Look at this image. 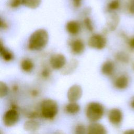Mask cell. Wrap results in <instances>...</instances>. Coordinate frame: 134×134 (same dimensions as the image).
I'll use <instances>...</instances> for the list:
<instances>
[{
    "instance_id": "6da1fadb",
    "label": "cell",
    "mask_w": 134,
    "mask_h": 134,
    "mask_svg": "<svg viewBox=\"0 0 134 134\" xmlns=\"http://www.w3.org/2000/svg\"><path fill=\"white\" fill-rule=\"evenodd\" d=\"M49 41V34L44 29L40 28L34 31L28 41V48L31 51H40L44 49Z\"/></svg>"
},
{
    "instance_id": "7a4b0ae2",
    "label": "cell",
    "mask_w": 134,
    "mask_h": 134,
    "mask_svg": "<svg viewBox=\"0 0 134 134\" xmlns=\"http://www.w3.org/2000/svg\"><path fill=\"white\" fill-rule=\"evenodd\" d=\"M57 103L52 99L43 100L40 106V115L47 119H53L58 113Z\"/></svg>"
},
{
    "instance_id": "3957f363",
    "label": "cell",
    "mask_w": 134,
    "mask_h": 134,
    "mask_svg": "<svg viewBox=\"0 0 134 134\" xmlns=\"http://www.w3.org/2000/svg\"><path fill=\"white\" fill-rule=\"evenodd\" d=\"M104 107L99 103L92 102L88 103L86 108V116L93 122L100 120L104 114Z\"/></svg>"
},
{
    "instance_id": "277c9868",
    "label": "cell",
    "mask_w": 134,
    "mask_h": 134,
    "mask_svg": "<svg viewBox=\"0 0 134 134\" xmlns=\"http://www.w3.org/2000/svg\"><path fill=\"white\" fill-rule=\"evenodd\" d=\"M87 43L88 46L91 48L96 50H102L106 47L107 40L104 35L95 34L89 38Z\"/></svg>"
},
{
    "instance_id": "5b68a950",
    "label": "cell",
    "mask_w": 134,
    "mask_h": 134,
    "mask_svg": "<svg viewBox=\"0 0 134 134\" xmlns=\"http://www.w3.org/2000/svg\"><path fill=\"white\" fill-rule=\"evenodd\" d=\"M19 118L18 111L14 108H11L7 110L4 114L3 123L6 127H12L18 121Z\"/></svg>"
},
{
    "instance_id": "8992f818",
    "label": "cell",
    "mask_w": 134,
    "mask_h": 134,
    "mask_svg": "<svg viewBox=\"0 0 134 134\" xmlns=\"http://www.w3.org/2000/svg\"><path fill=\"white\" fill-rule=\"evenodd\" d=\"M51 67L54 70L63 69L66 64L65 57L61 53H55L51 56L49 59Z\"/></svg>"
},
{
    "instance_id": "52a82bcc",
    "label": "cell",
    "mask_w": 134,
    "mask_h": 134,
    "mask_svg": "<svg viewBox=\"0 0 134 134\" xmlns=\"http://www.w3.org/2000/svg\"><path fill=\"white\" fill-rule=\"evenodd\" d=\"M83 91L81 86L77 84L72 85L67 92V98L70 102H76L82 96Z\"/></svg>"
},
{
    "instance_id": "ba28073f",
    "label": "cell",
    "mask_w": 134,
    "mask_h": 134,
    "mask_svg": "<svg viewBox=\"0 0 134 134\" xmlns=\"http://www.w3.org/2000/svg\"><path fill=\"white\" fill-rule=\"evenodd\" d=\"M108 118L111 124L117 126L122 122L123 114L120 109L117 108H112L108 112Z\"/></svg>"
},
{
    "instance_id": "9c48e42d",
    "label": "cell",
    "mask_w": 134,
    "mask_h": 134,
    "mask_svg": "<svg viewBox=\"0 0 134 134\" xmlns=\"http://www.w3.org/2000/svg\"><path fill=\"white\" fill-rule=\"evenodd\" d=\"M70 46L71 52L74 54H81L85 50L84 43L82 40L79 39L71 40L70 42Z\"/></svg>"
},
{
    "instance_id": "30bf717a",
    "label": "cell",
    "mask_w": 134,
    "mask_h": 134,
    "mask_svg": "<svg viewBox=\"0 0 134 134\" xmlns=\"http://www.w3.org/2000/svg\"><path fill=\"white\" fill-rule=\"evenodd\" d=\"M86 134H107V131L104 125L94 122L89 125Z\"/></svg>"
},
{
    "instance_id": "8fae6325",
    "label": "cell",
    "mask_w": 134,
    "mask_h": 134,
    "mask_svg": "<svg viewBox=\"0 0 134 134\" xmlns=\"http://www.w3.org/2000/svg\"><path fill=\"white\" fill-rule=\"evenodd\" d=\"M110 15L107 20V28L110 31H114L116 29L119 23V17L115 12L109 13Z\"/></svg>"
},
{
    "instance_id": "7c38bea8",
    "label": "cell",
    "mask_w": 134,
    "mask_h": 134,
    "mask_svg": "<svg viewBox=\"0 0 134 134\" xmlns=\"http://www.w3.org/2000/svg\"><path fill=\"white\" fill-rule=\"evenodd\" d=\"M128 85L129 79L127 76L124 74L118 76L114 82L115 87L118 90H125L128 86Z\"/></svg>"
},
{
    "instance_id": "4fadbf2b",
    "label": "cell",
    "mask_w": 134,
    "mask_h": 134,
    "mask_svg": "<svg viewBox=\"0 0 134 134\" xmlns=\"http://www.w3.org/2000/svg\"><path fill=\"white\" fill-rule=\"evenodd\" d=\"M81 24L76 20H70L68 21L65 25L66 31L73 35L77 34L81 30Z\"/></svg>"
},
{
    "instance_id": "5bb4252c",
    "label": "cell",
    "mask_w": 134,
    "mask_h": 134,
    "mask_svg": "<svg viewBox=\"0 0 134 134\" xmlns=\"http://www.w3.org/2000/svg\"><path fill=\"white\" fill-rule=\"evenodd\" d=\"M115 70V65L113 61L107 60L105 61L101 66L102 73L106 76L111 75Z\"/></svg>"
},
{
    "instance_id": "9a60e30c",
    "label": "cell",
    "mask_w": 134,
    "mask_h": 134,
    "mask_svg": "<svg viewBox=\"0 0 134 134\" xmlns=\"http://www.w3.org/2000/svg\"><path fill=\"white\" fill-rule=\"evenodd\" d=\"M0 54L3 60L6 62H10L14 60V55L12 51L6 48L1 42Z\"/></svg>"
},
{
    "instance_id": "2e32d148",
    "label": "cell",
    "mask_w": 134,
    "mask_h": 134,
    "mask_svg": "<svg viewBox=\"0 0 134 134\" xmlns=\"http://www.w3.org/2000/svg\"><path fill=\"white\" fill-rule=\"evenodd\" d=\"M78 61L75 59H72L69 62L66 64L62 69V73L63 74H69L72 73L78 65Z\"/></svg>"
},
{
    "instance_id": "e0dca14e",
    "label": "cell",
    "mask_w": 134,
    "mask_h": 134,
    "mask_svg": "<svg viewBox=\"0 0 134 134\" xmlns=\"http://www.w3.org/2000/svg\"><path fill=\"white\" fill-rule=\"evenodd\" d=\"M40 125L37 121L30 119L26 121L24 124V128L25 130L30 132H34L39 129Z\"/></svg>"
},
{
    "instance_id": "ac0fdd59",
    "label": "cell",
    "mask_w": 134,
    "mask_h": 134,
    "mask_svg": "<svg viewBox=\"0 0 134 134\" xmlns=\"http://www.w3.org/2000/svg\"><path fill=\"white\" fill-rule=\"evenodd\" d=\"M34 63L29 58H26L23 60L20 63V68L25 72H31L34 68Z\"/></svg>"
},
{
    "instance_id": "d6986e66",
    "label": "cell",
    "mask_w": 134,
    "mask_h": 134,
    "mask_svg": "<svg viewBox=\"0 0 134 134\" xmlns=\"http://www.w3.org/2000/svg\"><path fill=\"white\" fill-rule=\"evenodd\" d=\"M65 110L69 114L75 115L80 110V106L76 102H70L65 106Z\"/></svg>"
},
{
    "instance_id": "ffe728a7",
    "label": "cell",
    "mask_w": 134,
    "mask_h": 134,
    "mask_svg": "<svg viewBox=\"0 0 134 134\" xmlns=\"http://www.w3.org/2000/svg\"><path fill=\"white\" fill-rule=\"evenodd\" d=\"M22 5L31 9H36L38 7L41 3V0H21Z\"/></svg>"
},
{
    "instance_id": "44dd1931",
    "label": "cell",
    "mask_w": 134,
    "mask_h": 134,
    "mask_svg": "<svg viewBox=\"0 0 134 134\" xmlns=\"http://www.w3.org/2000/svg\"><path fill=\"white\" fill-rule=\"evenodd\" d=\"M120 0H111L107 5V10L108 13L114 12L120 7Z\"/></svg>"
},
{
    "instance_id": "7402d4cb",
    "label": "cell",
    "mask_w": 134,
    "mask_h": 134,
    "mask_svg": "<svg viewBox=\"0 0 134 134\" xmlns=\"http://www.w3.org/2000/svg\"><path fill=\"white\" fill-rule=\"evenodd\" d=\"M116 59L120 62L127 63L129 61V57L128 55L124 52H119L116 54Z\"/></svg>"
},
{
    "instance_id": "603a6c76",
    "label": "cell",
    "mask_w": 134,
    "mask_h": 134,
    "mask_svg": "<svg viewBox=\"0 0 134 134\" xmlns=\"http://www.w3.org/2000/svg\"><path fill=\"white\" fill-rule=\"evenodd\" d=\"M8 87L7 84L2 81L0 82V97L3 98L6 96L8 93Z\"/></svg>"
},
{
    "instance_id": "cb8c5ba5",
    "label": "cell",
    "mask_w": 134,
    "mask_h": 134,
    "mask_svg": "<svg viewBox=\"0 0 134 134\" xmlns=\"http://www.w3.org/2000/svg\"><path fill=\"white\" fill-rule=\"evenodd\" d=\"M83 24L86 29L90 32L93 31L94 26L92 20L89 17H86L83 20Z\"/></svg>"
},
{
    "instance_id": "d4e9b609",
    "label": "cell",
    "mask_w": 134,
    "mask_h": 134,
    "mask_svg": "<svg viewBox=\"0 0 134 134\" xmlns=\"http://www.w3.org/2000/svg\"><path fill=\"white\" fill-rule=\"evenodd\" d=\"M86 131L84 125L79 123L75 126L74 134H86Z\"/></svg>"
},
{
    "instance_id": "484cf974",
    "label": "cell",
    "mask_w": 134,
    "mask_h": 134,
    "mask_svg": "<svg viewBox=\"0 0 134 134\" xmlns=\"http://www.w3.org/2000/svg\"><path fill=\"white\" fill-rule=\"evenodd\" d=\"M22 5L21 0H9L8 5L12 8H16Z\"/></svg>"
},
{
    "instance_id": "4316f807",
    "label": "cell",
    "mask_w": 134,
    "mask_h": 134,
    "mask_svg": "<svg viewBox=\"0 0 134 134\" xmlns=\"http://www.w3.org/2000/svg\"><path fill=\"white\" fill-rule=\"evenodd\" d=\"M51 71L49 68L47 67H45L42 69L41 72V75L43 78H48L50 76L51 74Z\"/></svg>"
},
{
    "instance_id": "83f0119b",
    "label": "cell",
    "mask_w": 134,
    "mask_h": 134,
    "mask_svg": "<svg viewBox=\"0 0 134 134\" xmlns=\"http://www.w3.org/2000/svg\"><path fill=\"white\" fill-rule=\"evenodd\" d=\"M128 9L130 14L134 15V0L130 1L128 6Z\"/></svg>"
},
{
    "instance_id": "f1b7e54d",
    "label": "cell",
    "mask_w": 134,
    "mask_h": 134,
    "mask_svg": "<svg viewBox=\"0 0 134 134\" xmlns=\"http://www.w3.org/2000/svg\"><path fill=\"white\" fill-rule=\"evenodd\" d=\"M0 26H1V29L5 30L8 28V24L4 20L1 18V21H0Z\"/></svg>"
},
{
    "instance_id": "f546056e",
    "label": "cell",
    "mask_w": 134,
    "mask_h": 134,
    "mask_svg": "<svg viewBox=\"0 0 134 134\" xmlns=\"http://www.w3.org/2000/svg\"><path fill=\"white\" fill-rule=\"evenodd\" d=\"M128 43L129 47L131 49H134V37H132L130 39H129L128 40Z\"/></svg>"
},
{
    "instance_id": "4dcf8cb0",
    "label": "cell",
    "mask_w": 134,
    "mask_h": 134,
    "mask_svg": "<svg viewBox=\"0 0 134 134\" xmlns=\"http://www.w3.org/2000/svg\"><path fill=\"white\" fill-rule=\"evenodd\" d=\"M123 134H134V129H129L125 130Z\"/></svg>"
},
{
    "instance_id": "1f68e13d",
    "label": "cell",
    "mask_w": 134,
    "mask_h": 134,
    "mask_svg": "<svg viewBox=\"0 0 134 134\" xmlns=\"http://www.w3.org/2000/svg\"><path fill=\"white\" fill-rule=\"evenodd\" d=\"M81 0H73L74 6L76 7H79L81 6Z\"/></svg>"
},
{
    "instance_id": "d6a6232c",
    "label": "cell",
    "mask_w": 134,
    "mask_h": 134,
    "mask_svg": "<svg viewBox=\"0 0 134 134\" xmlns=\"http://www.w3.org/2000/svg\"><path fill=\"white\" fill-rule=\"evenodd\" d=\"M130 105L132 108L134 109V96H133L130 100Z\"/></svg>"
},
{
    "instance_id": "836d02e7",
    "label": "cell",
    "mask_w": 134,
    "mask_h": 134,
    "mask_svg": "<svg viewBox=\"0 0 134 134\" xmlns=\"http://www.w3.org/2000/svg\"><path fill=\"white\" fill-rule=\"evenodd\" d=\"M53 134H66V133H64L63 131H61V130H58L55 131L54 132Z\"/></svg>"
},
{
    "instance_id": "e575fe53",
    "label": "cell",
    "mask_w": 134,
    "mask_h": 134,
    "mask_svg": "<svg viewBox=\"0 0 134 134\" xmlns=\"http://www.w3.org/2000/svg\"><path fill=\"white\" fill-rule=\"evenodd\" d=\"M31 93H32V95L33 96H36V95H37L38 94V92H37V91H35V90H34V91L31 92Z\"/></svg>"
},
{
    "instance_id": "d590c367",
    "label": "cell",
    "mask_w": 134,
    "mask_h": 134,
    "mask_svg": "<svg viewBox=\"0 0 134 134\" xmlns=\"http://www.w3.org/2000/svg\"><path fill=\"white\" fill-rule=\"evenodd\" d=\"M133 68H134V66H133Z\"/></svg>"
}]
</instances>
